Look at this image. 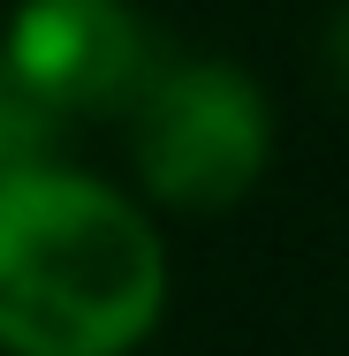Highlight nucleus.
Returning <instances> with one entry per match:
<instances>
[{
  "label": "nucleus",
  "instance_id": "f257e3e1",
  "mask_svg": "<svg viewBox=\"0 0 349 356\" xmlns=\"http://www.w3.org/2000/svg\"><path fill=\"white\" fill-rule=\"evenodd\" d=\"M167 311L160 227L99 175L0 182V356H130Z\"/></svg>",
  "mask_w": 349,
  "mask_h": 356
},
{
  "label": "nucleus",
  "instance_id": "f03ea898",
  "mask_svg": "<svg viewBox=\"0 0 349 356\" xmlns=\"http://www.w3.org/2000/svg\"><path fill=\"white\" fill-rule=\"evenodd\" d=\"M144 190L175 213H228L258 175H266V144L274 114L251 69L235 61H167L152 76V91L130 114Z\"/></svg>",
  "mask_w": 349,
  "mask_h": 356
},
{
  "label": "nucleus",
  "instance_id": "7ed1b4c3",
  "mask_svg": "<svg viewBox=\"0 0 349 356\" xmlns=\"http://www.w3.org/2000/svg\"><path fill=\"white\" fill-rule=\"evenodd\" d=\"M0 61L61 122H76V114H137L152 76L167 69L152 54V31H144V15L130 0H23L8 15Z\"/></svg>",
  "mask_w": 349,
  "mask_h": 356
},
{
  "label": "nucleus",
  "instance_id": "20e7f679",
  "mask_svg": "<svg viewBox=\"0 0 349 356\" xmlns=\"http://www.w3.org/2000/svg\"><path fill=\"white\" fill-rule=\"evenodd\" d=\"M54 137H61V114L38 106V99L15 83V69L0 61V182L54 167Z\"/></svg>",
  "mask_w": 349,
  "mask_h": 356
},
{
  "label": "nucleus",
  "instance_id": "39448f33",
  "mask_svg": "<svg viewBox=\"0 0 349 356\" xmlns=\"http://www.w3.org/2000/svg\"><path fill=\"white\" fill-rule=\"evenodd\" d=\"M334 61H342V76H349V15L334 23Z\"/></svg>",
  "mask_w": 349,
  "mask_h": 356
}]
</instances>
